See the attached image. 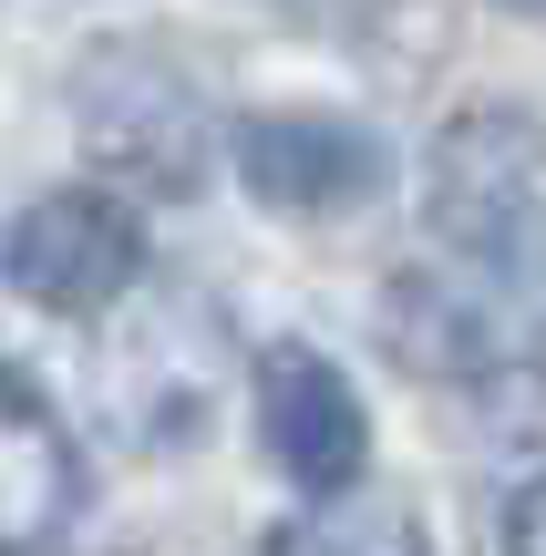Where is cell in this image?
<instances>
[{
  "mask_svg": "<svg viewBox=\"0 0 546 556\" xmlns=\"http://www.w3.org/2000/svg\"><path fill=\"white\" fill-rule=\"evenodd\" d=\"M73 124H82V155L114 165L144 197H186L206 176V103L135 41H103L73 73Z\"/></svg>",
  "mask_w": 546,
  "mask_h": 556,
  "instance_id": "3957f363",
  "label": "cell"
},
{
  "mask_svg": "<svg viewBox=\"0 0 546 556\" xmlns=\"http://www.w3.org/2000/svg\"><path fill=\"white\" fill-rule=\"evenodd\" d=\"M495 11H516V21H546V0H495Z\"/></svg>",
  "mask_w": 546,
  "mask_h": 556,
  "instance_id": "30bf717a",
  "label": "cell"
},
{
  "mask_svg": "<svg viewBox=\"0 0 546 556\" xmlns=\"http://www.w3.org/2000/svg\"><path fill=\"white\" fill-rule=\"evenodd\" d=\"M423 217H433L444 258L536 289V268H546V135H536V114L465 103L423 155Z\"/></svg>",
  "mask_w": 546,
  "mask_h": 556,
  "instance_id": "6da1fadb",
  "label": "cell"
},
{
  "mask_svg": "<svg viewBox=\"0 0 546 556\" xmlns=\"http://www.w3.org/2000/svg\"><path fill=\"white\" fill-rule=\"evenodd\" d=\"M506 556H546V464L516 484V505H506Z\"/></svg>",
  "mask_w": 546,
  "mask_h": 556,
  "instance_id": "9c48e42d",
  "label": "cell"
},
{
  "mask_svg": "<svg viewBox=\"0 0 546 556\" xmlns=\"http://www.w3.org/2000/svg\"><path fill=\"white\" fill-rule=\"evenodd\" d=\"M382 330L423 381H526V371H546V319H536L526 278H495V268H465V258L403 268L382 299Z\"/></svg>",
  "mask_w": 546,
  "mask_h": 556,
  "instance_id": "7a4b0ae2",
  "label": "cell"
},
{
  "mask_svg": "<svg viewBox=\"0 0 546 556\" xmlns=\"http://www.w3.org/2000/svg\"><path fill=\"white\" fill-rule=\"evenodd\" d=\"M82 505V464L62 413L21 371H0V556H41Z\"/></svg>",
  "mask_w": 546,
  "mask_h": 556,
  "instance_id": "52a82bcc",
  "label": "cell"
},
{
  "mask_svg": "<svg viewBox=\"0 0 546 556\" xmlns=\"http://www.w3.org/2000/svg\"><path fill=\"white\" fill-rule=\"evenodd\" d=\"M258 443L300 495H351L371 464V422L361 392L341 381V361L309 351V340H279L258 351Z\"/></svg>",
  "mask_w": 546,
  "mask_h": 556,
  "instance_id": "5b68a950",
  "label": "cell"
},
{
  "mask_svg": "<svg viewBox=\"0 0 546 556\" xmlns=\"http://www.w3.org/2000/svg\"><path fill=\"white\" fill-rule=\"evenodd\" d=\"M382 144L341 114H247L238 124V186L279 217H351L382 197Z\"/></svg>",
  "mask_w": 546,
  "mask_h": 556,
  "instance_id": "8992f818",
  "label": "cell"
},
{
  "mask_svg": "<svg viewBox=\"0 0 546 556\" xmlns=\"http://www.w3.org/2000/svg\"><path fill=\"white\" fill-rule=\"evenodd\" d=\"M268 556H433V546H423V516H412L403 495L351 484V495H320L300 526H279Z\"/></svg>",
  "mask_w": 546,
  "mask_h": 556,
  "instance_id": "ba28073f",
  "label": "cell"
},
{
  "mask_svg": "<svg viewBox=\"0 0 546 556\" xmlns=\"http://www.w3.org/2000/svg\"><path fill=\"white\" fill-rule=\"evenodd\" d=\"M0 278L52 319H103L144 278V227L103 186H52L0 227Z\"/></svg>",
  "mask_w": 546,
  "mask_h": 556,
  "instance_id": "277c9868",
  "label": "cell"
}]
</instances>
